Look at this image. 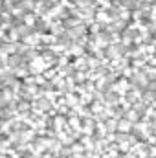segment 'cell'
Wrapping results in <instances>:
<instances>
[{"instance_id":"1","label":"cell","mask_w":156,"mask_h":158,"mask_svg":"<svg viewBox=\"0 0 156 158\" xmlns=\"http://www.w3.org/2000/svg\"><path fill=\"white\" fill-rule=\"evenodd\" d=\"M0 158H156V0H0Z\"/></svg>"}]
</instances>
